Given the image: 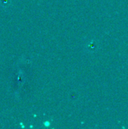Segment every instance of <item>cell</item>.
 I'll return each mask as SVG.
<instances>
[{"label":"cell","instance_id":"1","mask_svg":"<svg viewBox=\"0 0 128 129\" xmlns=\"http://www.w3.org/2000/svg\"><path fill=\"white\" fill-rule=\"evenodd\" d=\"M0 6L4 9H8L11 6V0H0Z\"/></svg>","mask_w":128,"mask_h":129}]
</instances>
